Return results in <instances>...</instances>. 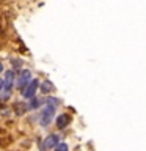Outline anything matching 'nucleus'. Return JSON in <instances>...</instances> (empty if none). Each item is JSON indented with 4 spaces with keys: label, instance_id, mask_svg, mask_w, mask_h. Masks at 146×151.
Here are the masks:
<instances>
[{
    "label": "nucleus",
    "instance_id": "nucleus-1",
    "mask_svg": "<svg viewBox=\"0 0 146 151\" xmlns=\"http://www.w3.org/2000/svg\"><path fill=\"white\" fill-rule=\"evenodd\" d=\"M54 115H55V106L47 104V106L41 110V113H39V124H41L42 127L49 126L50 121L54 120Z\"/></svg>",
    "mask_w": 146,
    "mask_h": 151
},
{
    "label": "nucleus",
    "instance_id": "nucleus-2",
    "mask_svg": "<svg viewBox=\"0 0 146 151\" xmlns=\"http://www.w3.org/2000/svg\"><path fill=\"white\" fill-rule=\"evenodd\" d=\"M38 87H39V82H38L36 79H31V82H30L25 88L22 90V96L25 98V99H31V98H35V93H36Z\"/></svg>",
    "mask_w": 146,
    "mask_h": 151
},
{
    "label": "nucleus",
    "instance_id": "nucleus-3",
    "mask_svg": "<svg viewBox=\"0 0 146 151\" xmlns=\"http://www.w3.org/2000/svg\"><path fill=\"white\" fill-rule=\"evenodd\" d=\"M30 82H31V73H30V71H28V69L21 71V76H19V80H17V87L21 90H24Z\"/></svg>",
    "mask_w": 146,
    "mask_h": 151
},
{
    "label": "nucleus",
    "instance_id": "nucleus-4",
    "mask_svg": "<svg viewBox=\"0 0 146 151\" xmlns=\"http://www.w3.org/2000/svg\"><path fill=\"white\" fill-rule=\"evenodd\" d=\"M58 142H60V137H58V135L50 134V135H47L46 139H44V143H42V146H44V150H54L55 146L58 145Z\"/></svg>",
    "mask_w": 146,
    "mask_h": 151
},
{
    "label": "nucleus",
    "instance_id": "nucleus-5",
    "mask_svg": "<svg viewBox=\"0 0 146 151\" xmlns=\"http://www.w3.org/2000/svg\"><path fill=\"white\" fill-rule=\"evenodd\" d=\"M14 82H16V73H14V69L6 71V74H5V88L11 90Z\"/></svg>",
    "mask_w": 146,
    "mask_h": 151
},
{
    "label": "nucleus",
    "instance_id": "nucleus-6",
    "mask_svg": "<svg viewBox=\"0 0 146 151\" xmlns=\"http://www.w3.org/2000/svg\"><path fill=\"white\" fill-rule=\"evenodd\" d=\"M71 123V116L68 115V113H61V115L57 118V126L60 127V129H63V127H66Z\"/></svg>",
    "mask_w": 146,
    "mask_h": 151
},
{
    "label": "nucleus",
    "instance_id": "nucleus-7",
    "mask_svg": "<svg viewBox=\"0 0 146 151\" xmlns=\"http://www.w3.org/2000/svg\"><path fill=\"white\" fill-rule=\"evenodd\" d=\"M13 109H14V112H16L17 115H24V113L27 112V109H30V107H27L25 102H16L13 106Z\"/></svg>",
    "mask_w": 146,
    "mask_h": 151
},
{
    "label": "nucleus",
    "instance_id": "nucleus-8",
    "mask_svg": "<svg viewBox=\"0 0 146 151\" xmlns=\"http://www.w3.org/2000/svg\"><path fill=\"white\" fill-rule=\"evenodd\" d=\"M46 101H42V99H38V98H31V102L28 104V107L30 109H38V107H41L42 104H44Z\"/></svg>",
    "mask_w": 146,
    "mask_h": 151
},
{
    "label": "nucleus",
    "instance_id": "nucleus-9",
    "mask_svg": "<svg viewBox=\"0 0 146 151\" xmlns=\"http://www.w3.org/2000/svg\"><path fill=\"white\" fill-rule=\"evenodd\" d=\"M52 90H54V85H52L49 80H46V82L41 83V91H42V93H50Z\"/></svg>",
    "mask_w": 146,
    "mask_h": 151
},
{
    "label": "nucleus",
    "instance_id": "nucleus-10",
    "mask_svg": "<svg viewBox=\"0 0 146 151\" xmlns=\"http://www.w3.org/2000/svg\"><path fill=\"white\" fill-rule=\"evenodd\" d=\"M11 65H13V69H21V66H22V60L14 58V60L11 61Z\"/></svg>",
    "mask_w": 146,
    "mask_h": 151
},
{
    "label": "nucleus",
    "instance_id": "nucleus-11",
    "mask_svg": "<svg viewBox=\"0 0 146 151\" xmlns=\"http://www.w3.org/2000/svg\"><path fill=\"white\" fill-rule=\"evenodd\" d=\"M69 148H68V145L66 143H58L55 146V151H68Z\"/></svg>",
    "mask_w": 146,
    "mask_h": 151
},
{
    "label": "nucleus",
    "instance_id": "nucleus-12",
    "mask_svg": "<svg viewBox=\"0 0 146 151\" xmlns=\"http://www.w3.org/2000/svg\"><path fill=\"white\" fill-rule=\"evenodd\" d=\"M3 90H5V80H3V79H0V93H2Z\"/></svg>",
    "mask_w": 146,
    "mask_h": 151
},
{
    "label": "nucleus",
    "instance_id": "nucleus-13",
    "mask_svg": "<svg viewBox=\"0 0 146 151\" xmlns=\"http://www.w3.org/2000/svg\"><path fill=\"white\" fill-rule=\"evenodd\" d=\"M2 73H3V65L0 63V74H2Z\"/></svg>",
    "mask_w": 146,
    "mask_h": 151
}]
</instances>
